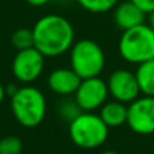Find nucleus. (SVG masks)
<instances>
[{"mask_svg": "<svg viewBox=\"0 0 154 154\" xmlns=\"http://www.w3.org/2000/svg\"><path fill=\"white\" fill-rule=\"evenodd\" d=\"M34 48L45 57H58L70 50L75 43V29L66 18L49 14L32 27Z\"/></svg>", "mask_w": 154, "mask_h": 154, "instance_id": "f257e3e1", "label": "nucleus"}, {"mask_svg": "<svg viewBox=\"0 0 154 154\" xmlns=\"http://www.w3.org/2000/svg\"><path fill=\"white\" fill-rule=\"evenodd\" d=\"M11 109L19 125L31 128L43 122L48 104L42 91L26 84L11 96Z\"/></svg>", "mask_w": 154, "mask_h": 154, "instance_id": "f03ea898", "label": "nucleus"}, {"mask_svg": "<svg viewBox=\"0 0 154 154\" xmlns=\"http://www.w3.org/2000/svg\"><path fill=\"white\" fill-rule=\"evenodd\" d=\"M118 51L126 62L133 65L154 60V31L146 22L126 30L119 38Z\"/></svg>", "mask_w": 154, "mask_h": 154, "instance_id": "7ed1b4c3", "label": "nucleus"}, {"mask_svg": "<svg viewBox=\"0 0 154 154\" xmlns=\"http://www.w3.org/2000/svg\"><path fill=\"white\" fill-rule=\"evenodd\" d=\"M109 127L99 115L82 112L69 123V137L76 146L85 150L100 147L108 138Z\"/></svg>", "mask_w": 154, "mask_h": 154, "instance_id": "20e7f679", "label": "nucleus"}, {"mask_svg": "<svg viewBox=\"0 0 154 154\" xmlns=\"http://www.w3.org/2000/svg\"><path fill=\"white\" fill-rule=\"evenodd\" d=\"M70 68L84 79L97 77L106 68V54L101 46L92 39H80L69 50Z\"/></svg>", "mask_w": 154, "mask_h": 154, "instance_id": "39448f33", "label": "nucleus"}, {"mask_svg": "<svg viewBox=\"0 0 154 154\" xmlns=\"http://www.w3.org/2000/svg\"><path fill=\"white\" fill-rule=\"evenodd\" d=\"M126 125L138 135L154 134V97L139 96L127 106Z\"/></svg>", "mask_w": 154, "mask_h": 154, "instance_id": "423d86ee", "label": "nucleus"}, {"mask_svg": "<svg viewBox=\"0 0 154 154\" xmlns=\"http://www.w3.org/2000/svg\"><path fill=\"white\" fill-rule=\"evenodd\" d=\"M75 100L84 112H93L100 109L109 96L107 81L97 77L81 80L75 95Z\"/></svg>", "mask_w": 154, "mask_h": 154, "instance_id": "0eeeda50", "label": "nucleus"}, {"mask_svg": "<svg viewBox=\"0 0 154 154\" xmlns=\"http://www.w3.org/2000/svg\"><path fill=\"white\" fill-rule=\"evenodd\" d=\"M45 69V56L35 48L18 50L12 61V73L18 81L31 84Z\"/></svg>", "mask_w": 154, "mask_h": 154, "instance_id": "6e6552de", "label": "nucleus"}, {"mask_svg": "<svg viewBox=\"0 0 154 154\" xmlns=\"http://www.w3.org/2000/svg\"><path fill=\"white\" fill-rule=\"evenodd\" d=\"M107 87H108L109 96L114 100L125 103L127 106L141 95L135 73L128 69L114 70L108 76Z\"/></svg>", "mask_w": 154, "mask_h": 154, "instance_id": "1a4fd4ad", "label": "nucleus"}, {"mask_svg": "<svg viewBox=\"0 0 154 154\" xmlns=\"http://www.w3.org/2000/svg\"><path fill=\"white\" fill-rule=\"evenodd\" d=\"M80 82L81 77L72 68H57L48 77V87L50 91L64 97L75 95Z\"/></svg>", "mask_w": 154, "mask_h": 154, "instance_id": "9d476101", "label": "nucleus"}, {"mask_svg": "<svg viewBox=\"0 0 154 154\" xmlns=\"http://www.w3.org/2000/svg\"><path fill=\"white\" fill-rule=\"evenodd\" d=\"M112 11H114V14H112L114 23L122 31L139 26V24L145 23V20H146V14L142 10H139L130 0H125V2L120 0Z\"/></svg>", "mask_w": 154, "mask_h": 154, "instance_id": "9b49d317", "label": "nucleus"}, {"mask_svg": "<svg viewBox=\"0 0 154 154\" xmlns=\"http://www.w3.org/2000/svg\"><path fill=\"white\" fill-rule=\"evenodd\" d=\"M99 116L109 128L120 127L127 122V104L116 100L106 101L101 106Z\"/></svg>", "mask_w": 154, "mask_h": 154, "instance_id": "f8f14e48", "label": "nucleus"}, {"mask_svg": "<svg viewBox=\"0 0 154 154\" xmlns=\"http://www.w3.org/2000/svg\"><path fill=\"white\" fill-rule=\"evenodd\" d=\"M134 73L138 81L141 95L154 97V60L137 65V70Z\"/></svg>", "mask_w": 154, "mask_h": 154, "instance_id": "ddd939ff", "label": "nucleus"}, {"mask_svg": "<svg viewBox=\"0 0 154 154\" xmlns=\"http://www.w3.org/2000/svg\"><path fill=\"white\" fill-rule=\"evenodd\" d=\"M80 7L91 14H106L112 11L120 0H76Z\"/></svg>", "mask_w": 154, "mask_h": 154, "instance_id": "4468645a", "label": "nucleus"}, {"mask_svg": "<svg viewBox=\"0 0 154 154\" xmlns=\"http://www.w3.org/2000/svg\"><path fill=\"white\" fill-rule=\"evenodd\" d=\"M12 45L16 48V50H24V49L34 48V34H32V29H26L22 27L18 29L11 37Z\"/></svg>", "mask_w": 154, "mask_h": 154, "instance_id": "2eb2a0df", "label": "nucleus"}, {"mask_svg": "<svg viewBox=\"0 0 154 154\" xmlns=\"http://www.w3.org/2000/svg\"><path fill=\"white\" fill-rule=\"evenodd\" d=\"M82 109L80 108V106L77 104V101L73 99H66L62 100L58 106V115L64 120H66L68 123H70L72 120H75L80 114H82Z\"/></svg>", "mask_w": 154, "mask_h": 154, "instance_id": "dca6fc26", "label": "nucleus"}, {"mask_svg": "<svg viewBox=\"0 0 154 154\" xmlns=\"http://www.w3.org/2000/svg\"><path fill=\"white\" fill-rule=\"evenodd\" d=\"M23 142L15 135H8L0 139V154H20Z\"/></svg>", "mask_w": 154, "mask_h": 154, "instance_id": "f3484780", "label": "nucleus"}, {"mask_svg": "<svg viewBox=\"0 0 154 154\" xmlns=\"http://www.w3.org/2000/svg\"><path fill=\"white\" fill-rule=\"evenodd\" d=\"M131 3L137 5L139 10H142L145 14H150L154 11V0H130Z\"/></svg>", "mask_w": 154, "mask_h": 154, "instance_id": "a211bd4d", "label": "nucleus"}, {"mask_svg": "<svg viewBox=\"0 0 154 154\" xmlns=\"http://www.w3.org/2000/svg\"><path fill=\"white\" fill-rule=\"evenodd\" d=\"M26 2L32 7H42V5H46L48 3H50L51 0H26Z\"/></svg>", "mask_w": 154, "mask_h": 154, "instance_id": "6ab92c4d", "label": "nucleus"}, {"mask_svg": "<svg viewBox=\"0 0 154 154\" xmlns=\"http://www.w3.org/2000/svg\"><path fill=\"white\" fill-rule=\"evenodd\" d=\"M146 23H147V26L154 31V11L146 15Z\"/></svg>", "mask_w": 154, "mask_h": 154, "instance_id": "aec40b11", "label": "nucleus"}, {"mask_svg": "<svg viewBox=\"0 0 154 154\" xmlns=\"http://www.w3.org/2000/svg\"><path fill=\"white\" fill-rule=\"evenodd\" d=\"M5 96H7V91H5V88L3 87L2 84H0V104L3 103V100H4Z\"/></svg>", "mask_w": 154, "mask_h": 154, "instance_id": "412c9836", "label": "nucleus"}, {"mask_svg": "<svg viewBox=\"0 0 154 154\" xmlns=\"http://www.w3.org/2000/svg\"><path fill=\"white\" fill-rule=\"evenodd\" d=\"M100 154H119V153L114 152V150H106V152H101Z\"/></svg>", "mask_w": 154, "mask_h": 154, "instance_id": "4be33fe9", "label": "nucleus"}]
</instances>
